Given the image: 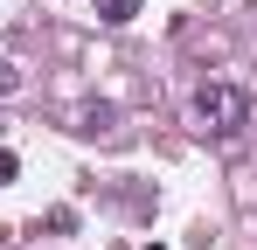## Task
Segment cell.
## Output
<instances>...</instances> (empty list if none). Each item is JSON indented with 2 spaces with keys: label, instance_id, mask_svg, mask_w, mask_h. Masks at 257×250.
I'll list each match as a JSON object with an SVG mask.
<instances>
[{
  "label": "cell",
  "instance_id": "6da1fadb",
  "mask_svg": "<svg viewBox=\"0 0 257 250\" xmlns=\"http://www.w3.org/2000/svg\"><path fill=\"white\" fill-rule=\"evenodd\" d=\"M195 118L209 125V132H222V139L243 132V125H250V90H243V83H202V90H195Z\"/></svg>",
  "mask_w": 257,
  "mask_h": 250
},
{
  "label": "cell",
  "instance_id": "7a4b0ae2",
  "mask_svg": "<svg viewBox=\"0 0 257 250\" xmlns=\"http://www.w3.org/2000/svg\"><path fill=\"white\" fill-rule=\"evenodd\" d=\"M132 14H139V0H97V21L104 28H125Z\"/></svg>",
  "mask_w": 257,
  "mask_h": 250
},
{
  "label": "cell",
  "instance_id": "3957f363",
  "mask_svg": "<svg viewBox=\"0 0 257 250\" xmlns=\"http://www.w3.org/2000/svg\"><path fill=\"white\" fill-rule=\"evenodd\" d=\"M14 90H21V70H14V63H0V97H14Z\"/></svg>",
  "mask_w": 257,
  "mask_h": 250
},
{
  "label": "cell",
  "instance_id": "277c9868",
  "mask_svg": "<svg viewBox=\"0 0 257 250\" xmlns=\"http://www.w3.org/2000/svg\"><path fill=\"white\" fill-rule=\"evenodd\" d=\"M14 174H21V160H14V153L0 146V181H14Z\"/></svg>",
  "mask_w": 257,
  "mask_h": 250
}]
</instances>
